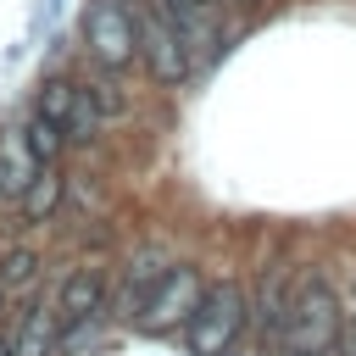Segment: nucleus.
Listing matches in <instances>:
<instances>
[{
	"instance_id": "obj_1",
	"label": "nucleus",
	"mask_w": 356,
	"mask_h": 356,
	"mask_svg": "<svg viewBox=\"0 0 356 356\" xmlns=\"http://www.w3.org/2000/svg\"><path fill=\"white\" fill-rule=\"evenodd\" d=\"M339 328H345V295L323 267H306L289 300V323L278 350L284 356H334L339 350Z\"/></svg>"
},
{
	"instance_id": "obj_2",
	"label": "nucleus",
	"mask_w": 356,
	"mask_h": 356,
	"mask_svg": "<svg viewBox=\"0 0 356 356\" xmlns=\"http://www.w3.org/2000/svg\"><path fill=\"white\" fill-rule=\"evenodd\" d=\"M245 328H250L245 284L239 278H217V284H206V295H200V306H195V317L184 328V345H189V356H228Z\"/></svg>"
},
{
	"instance_id": "obj_3",
	"label": "nucleus",
	"mask_w": 356,
	"mask_h": 356,
	"mask_svg": "<svg viewBox=\"0 0 356 356\" xmlns=\"http://www.w3.org/2000/svg\"><path fill=\"white\" fill-rule=\"evenodd\" d=\"M134 17H139V61L150 67V78H156L161 89H178V83L195 72V44L178 33V22L161 11V0L139 6Z\"/></svg>"
},
{
	"instance_id": "obj_4",
	"label": "nucleus",
	"mask_w": 356,
	"mask_h": 356,
	"mask_svg": "<svg viewBox=\"0 0 356 356\" xmlns=\"http://www.w3.org/2000/svg\"><path fill=\"white\" fill-rule=\"evenodd\" d=\"M200 295H206V278H200V267H189V261H172V267H167V278L156 284L150 306L134 317V328H139V334H178V328H189V317H195Z\"/></svg>"
},
{
	"instance_id": "obj_5",
	"label": "nucleus",
	"mask_w": 356,
	"mask_h": 356,
	"mask_svg": "<svg viewBox=\"0 0 356 356\" xmlns=\"http://www.w3.org/2000/svg\"><path fill=\"white\" fill-rule=\"evenodd\" d=\"M83 44H89V56L106 72L134 67V56H139V17L122 0H95L83 11Z\"/></svg>"
},
{
	"instance_id": "obj_6",
	"label": "nucleus",
	"mask_w": 356,
	"mask_h": 356,
	"mask_svg": "<svg viewBox=\"0 0 356 356\" xmlns=\"http://www.w3.org/2000/svg\"><path fill=\"white\" fill-rule=\"evenodd\" d=\"M295 284H300V273H295L289 261H267V267H261V278H256V289H250V328H256L261 345H278V339H284Z\"/></svg>"
},
{
	"instance_id": "obj_7",
	"label": "nucleus",
	"mask_w": 356,
	"mask_h": 356,
	"mask_svg": "<svg viewBox=\"0 0 356 356\" xmlns=\"http://www.w3.org/2000/svg\"><path fill=\"white\" fill-rule=\"evenodd\" d=\"M33 111L50 117L67 139H95V128H100V111H95L89 89L72 83V78H50V83L39 89V106H33Z\"/></svg>"
},
{
	"instance_id": "obj_8",
	"label": "nucleus",
	"mask_w": 356,
	"mask_h": 356,
	"mask_svg": "<svg viewBox=\"0 0 356 356\" xmlns=\"http://www.w3.org/2000/svg\"><path fill=\"white\" fill-rule=\"evenodd\" d=\"M100 300H106V273H100V267H78V273H67V284H61V295H56L61 328L89 323V317L100 312Z\"/></svg>"
},
{
	"instance_id": "obj_9",
	"label": "nucleus",
	"mask_w": 356,
	"mask_h": 356,
	"mask_svg": "<svg viewBox=\"0 0 356 356\" xmlns=\"http://www.w3.org/2000/svg\"><path fill=\"white\" fill-rule=\"evenodd\" d=\"M167 278V261L156 256V250H145L139 261H128V278H122V295H117V306H122V317L134 323L145 306H150V295H156V284Z\"/></svg>"
},
{
	"instance_id": "obj_10",
	"label": "nucleus",
	"mask_w": 356,
	"mask_h": 356,
	"mask_svg": "<svg viewBox=\"0 0 356 356\" xmlns=\"http://www.w3.org/2000/svg\"><path fill=\"white\" fill-rule=\"evenodd\" d=\"M56 339H61V312L33 300V306L22 312V323H17L11 350H17V356H50V350H56Z\"/></svg>"
},
{
	"instance_id": "obj_11",
	"label": "nucleus",
	"mask_w": 356,
	"mask_h": 356,
	"mask_svg": "<svg viewBox=\"0 0 356 356\" xmlns=\"http://www.w3.org/2000/svg\"><path fill=\"white\" fill-rule=\"evenodd\" d=\"M33 172H39V161H33L28 139L22 134H6L0 139V195H22L33 184Z\"/></svg>"
},
{
	"instance_id": "obj_12",
	"label": "nucleus",
	"mask_w": 356,
	"mask_h": 356,
	"mask_svg": "<svg viewBox=\"0 0 356 356\" xmlns=\"http://www.w3.org/2000/svg\"><path fill=\"white\" fill-rule=\"evenodd\" d=\"M17 206H22V217H28V222H44V217L61 206V172H56V167H39V172H33V184L17 195Z\"/></svg>"
},
{
	"instance_id": "obj_13",
	"label": "nucleus",
	"mask_w": 356,
	"mask_h": 356,
	"mask_svg": "<svg viewBox=\"0 0 356 356\" xmlns=\"http://www.w3.org/2000/svg\"><path fill=\"white\" fill-rule=\"evenodd\" d=\"M22 139H28V150H33V161H39V167H56V161H61L67 134H61L50 117H39V111H33V117H28V128H22Z\"/></svg>"
},
{
	"instance_id": "obj_14",
	"label": "nucleus",
	"mask_w": 356,
	"mask_h": 356,
	"mask_svg": "<svg viewBox=\"0 0 356 356\" xmlns=\"http://www.w3.org/2000/svg\"><path fill=\"white\" fill-rule=\"evenodd\" d=\"M33 273H39V256H33V250H11V256L0 261V284H6V289L33 284Z\"/></svg>"
},
{
	"instance_id": "obj_15",
	"label": "nucleus",
	"mask_w": 356,
	"mask_h": 356,
	"mask_svg": "<svg viewBox=\"0 0 356 356\" xmlns=\"http://www.w3.org/2000/svg\"><path fill=\"white\" fill-rule=\"evenodd\" d=\"M83 89H89V100H95L100 117H122V111H128V95H122L111 78H95V83H83Z\"/></svg>"
},
{
	"instance_id": "obj_16",
	"label": "nucleus",
	"mask_w": 356,
	"mask_h": 356,
	"mask_svg": "<svg viewBox=\"0 0 356 356\" xmlns=\"http://www.w3.org/2000/svg\"><path fill=\"white\" fill-rule=\"evenodd\" d=\"M334 356H356V306L345 300V328H339V350Z\"/></svg>"
},
{
	"instance_id": "obj_17",
	"label": "nucleus",
	"mask_w": 356,
	"mask_h": 356,
	"mask_svg": "<svg viewBox=\"0 0 356 356\" xmlns=\"http://www.w3.org/2000/svg\"><path fill=\"white\" fill-rule=\"evenodd\" d=\"M0 356H17V350H11V345H6V339H0Z\"/></svg>"
},
{
	"instance_id": "obj_18",
	"label": "nucleus",
	"mask_w": 356,
	"mask_h": 356,
	"mask_svg": "<svg viewBox=\"0 0 356 356\" xmlns=\"http://www.w3.org/2000/svg\"><path fill=\"white\" fill-rule=\"evenodd\" d=\"M6 295H11V289H6V284H0V312H6Z\"/></svg>"
},
{
	"instance_id": "obj_19",
	"label": "nucleus",
	"mask_w": 356,
	"mask_h": 356,
	"mask_svg": "<svg viewBox=\"0 0 356 356\" xmlns=\"http://www.w3.org/2000/svg\"><path fill=\"white\" fill-rule=\"evenodd\" d=\"M206 6H217V0H206Z\"/></svg>"
}]
</instances>
